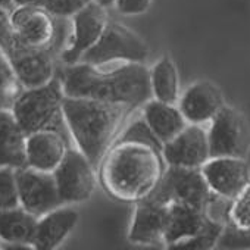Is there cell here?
Wrapping results in <instances>:
<instances>
[{
    "label": "cell",
    "instance_id": "6da1fadb",
    "mask_svg": "<svg viewBox=\"0 0 250 250\" xmlns=\"http://www.w3.org/2000/svg\"><path fill=\"white\" fill-rule=\"evenodd\" d=\"M65 96L125 104L130 109L145 106L152 97L150 69L145 63H122L104 71L100 66L78 62L63 65L58 72Z\"/></svg>",
    "mask_w": 250,
    "mask_h": 250
},
{
    "label": "cell",
    "instance_id": "7a4b0ae2",
    "mask_svg": "<svg viewBox=\"0 0 250 250\" xmlns=\"http://www.w3.org/2000/svg\"><path fill=\"white\" fill-rule=\"evenodd\" d=\"M164 172L162 153L134 142H116L102 161L104 188L125 202L146 199L158 187Z\"/></svg>",
    "mask_w": 250,
    "mask_h": 250
},
{
    "label": "cell",
    "instance_id": "3957f363",
    "mask_svg": "<svg viewBox=\"0 0 250 250\" xmlns=\"http://www.w3.org/2000/svg\"><path fill=\"white\" fill-rule=\"evenodd\" d=\"M128 109L125 104L65 96L62 112L68 133L77 149L94 167L102 164L118 125Z\"/></svg>",
    "mask_w": 250,
    "mask_h": 250
},
{
    "label": "cell",
    "instance_id": "277c9868",
    "mask_svg": "<svg viewBox=\"0 0 250 250\" xmlns=\"http://www.w3.org/2000/svg\"><path fill=\"white\" fill-rule=\"evenodd\" d=\"M63 99L62 83L56 75L42 87L24 88L11 110L27 136L46 128L68 131L62 112Z\"/></svg>",
    "mask_w": 250,
    "mask_h": 250
},
{
    "label": "cell",
    "instance_id": "5b68a950",
    "mask_svg": "<svg viewBox=\"0 0 250 250\" xmlns=\"http://www.w3.org/2000/svg\"><path fill=\"white\" fill-rule=\"evenodd\" d=\"M215 196L200 168L168 165L158 187L147 197L161 203H183L206 210Z\"/></svg>",
    "mask_w": 250,
    "mask_h": 250
},
{
    "label": "cell",
    "instance_id": "8992f818",
    "mask_svg": "<svg viewBox=\"0 0 250 250\" xmlns=\"http://www.w3.org/2000/svg\"><path fill=\"white\" fill-rule=\"evenodd\" d=\"M147 56L149 47L139 34L122 24L109 22L100 40L83 56L81 62L96 66L112 62L145 63Z\"/></svg>",
    "mask_w": 250,
    "mask_h": 250
},
{
    "label": "cell",
    "instance_id": "52a82bcc",
    "mask_svg": "<svg viewBox=\"0 0 250 250\" xmlns=\"http://www.w3.org/2000/svg\"><path fill=\"white\" fill-rule=\"evenodd\" d=\"M208 140L210 158H246L250 147V134L243 113L225 104L210 121Z\"/></svg>",
    "mask_w": 250,
    "mask_h": 250
},
{
    "label": "cell",
    "instance_id": "ba28073f",
    "mask_svg": "<svg viewBox=\"0 0 250 250\" xmlns=\"http://www.w3.org/2000/svg\"><path fill=\"white\" fill-rule=\"evenodd\" d=\"M14 40L22 46L37 49H56L59 27L53 17L42 5L15 6L11 11Z\"/></svg>",
    "mask_w": 250,
    "mask_h": 250
},
{
    "label": "cell",
    "instance_id": "9c48e42d",
    "mask_svg": "<svg viewBox=\"0 0 250 250\" xmlns=\"http://www.w3.org/2000/svg\"><path fill=\"white\" fill-rule=\"evenodd\" d=\"M71 34L66 46L61 50L59 59L63 65L81 62L83 56L100 40L109 21L107 9L91 2L71 18Z\"/></svg>",
    "mask_w": 250,
    "mask_h": 250
},
{
    "label": "cell",
    "instance_id": "30bf717a",
    "mask_svg": "<svg viewBox=\"0 0 250 250\" xmlns=\"http://www.w3.org/2000/svg\"><path fill=\"white\" fill-rule=\"evenodd\" d=\"M94 165L78 149L69 147L53 175L63 205L88 200L96 188Z\"/></svg>",
    "mask_w": 250,
    "mask_h": 250
},
{
    "label": "cell",
    "instance_id": "8fae6325",
    "mask_svg": "<svg viewBox=\"0 0 250 250\" xmlns=\"http://www.w3.org/2000/svg\"><path fill=\"white\" fill-rule=\"evenodd\" d=\"M18 80L24 88H36L50 83L59 72L53 49L22 46L14 39L3 46Z\"/></svg>",
    "mask_w": 250,
    "mask_h": 250
},
{
    "label": "cell",
    "instance_id": "7c38bea8",
    "mask_svg": "<svg viewBox=\"0 0 250 250\" xmlns=\"http://www.w3.org/2000/svg\"><path fill=\"white\" fill-rule=\"evenodd\" d=\"M20 206L27 209L36 216L63 205L53 172H43L30 167L15 169Z\"/></svg>",
    "mask_w": 250,
    "mask_h": 250
},
{
    "label": "cell",
    "instance_id": "4fadbf2b",
    "mask_svg": "<svg viewBox=\"0 0 250 250\" xmlns=\"http://www.w3.org/2000/svg\"><path fill=\"white\" fill-rule=\"evenodd\" d=\"M162 158L172 167L202 168L210 158L208 131L199 124H188L178 136L164 145Z\"/></svg>",
    "mask_w": 250,
    "mask_h": 250
},
{
    "label": "cell",
    "instance_id": "5bb4252c",
    "mask_svg": "<svg viewBox=\"0 0 250 250\" xmlns=\"http://www.w3.org/2000/svg\"><path fill=\"white\" fill-rule=\"evenodd\" d=\"M200 169L213 194L228 200L234 199L250 183V168L246 158H209Z\"/></svg>",
    "mask_w": 250,
    "mask_h": 250
},
{
    "label": "cell",
    "instance_id": "9a60e30c",
    "mask_svg": "<svg viewBox=\"0 0 250 250\" xmlns=\"http://www.w3.org/2000/svg\"><path fill=\"white\" fill-rule=\"evenodd\" d=\"M68 137L65 131L46 128L27 136V167L55 172L68 152Z\"/></svg>",
    "mask_w": 250,
    "mask_h": 250
},
{
    "label": "cell",
    "instance_id": "2e32d148",
    "mask_svg": "<svg viewBox=\"0 0 250 250\" xmlns=\"http://www.w3.org/2000/svg\"><path fill=\"white\" fill-rule=\"evenodd\" d=\"M136 203L130 240L137 244H165L169 203H161L150 197Z\"/></svg>",
    "mask_w": 250,
    "mask_h": 250
},
{
    "label": "cell",
    "instance_id": "e0dca14e",
    "mask_svg": "<svg viewBox=\"0 0 250 250\" xmlns=\"http://www.w3.org/2000/svg\"><path fill=\"white\" fill-rule=\"evenodd\" d=\"M180 110L188 124L210 122L225 106L222 91L210 81H197L180 96Z\"/></svg>",
    "mask_w": 250,
    "mask_h": 250
},
{
    "label": "cell",
    "instance_id": "ac0fdd59",
    "mask_svg": "<svg viewBox=\"0 0 250 250\" xmlns=\"http://www.w3.org/2000/svg\"><path fill=\"white\" fill-rule=\"evenodd\" d=\"M80 213L62 205L39 218L33 237L34 250H53L59 247L78 224Z\"/></svg>",
    "mask_w": 250,
    "mask_h": 250
},
{
    "label": "cell",
    "instance_id": "d6986e66",
    "mask_svg": "<svg viewBox=\"0 0 250 250\" xmlns=\"http://www.w3.org/2000/svg\"><path fill=\"white\" fill-rule=\"evenodd\" d=\"M209 222L210 218L203 209L183 203H169L164 243L172 249L174 246L200 234Z\"/></svg>",
    "mask_w": 250,
    "mask_h": 250
},
{
    "label": "cell",
    "instance_id": "ffe728a7",
    "mask_svg": "<svg viewBox=\"0 0 250 250\" xmlns=\"http://www.w3.org/2000/svg\"><path fill=\"white\" fill-rule=\"evenodd\" d=\"M37 222L39 216L22 206L0 209V243L6 244L3 249H33L31 241Z\"/></svg>",
    "mask_w": 250,
    "mask_h": 250
},
{
    "label": "cell",
    "instance_id": "44dd1931",
    "mask_svg": "<svg viewBox=\"0 0 250 250\" xmlns=\"http://www.w3.org/2000/svg\"><path fill=\"white\" fill-rule=\"evenodd\" d=\"M27 167V134L11 109L0 107V168Z\"/></svg>",
    "mask_w": 250,
    "mask_h": 250
},
{
    "label": "cell",
    "instance_id": "7402d4cb",
    "mask_svg": "<svg viewBox=\"0 0 250 250\" xmlns=\"http://www.w3.org/2000/svg\"><path fill=\"white\" fill-rule=\"evenodd\" d=\"M143 118L164 145L178 136L188 125L178 106L172 103H164L156 99H150L145 104Z\"/></svg>",
    "mask_w": 250,
    "mask_h": 250
},
{
    "label": "cell",
    "instance_id": "603a6c76",
    "mask_svg": "<svg viewBox=\"0 0 250 250\" xmlns=\"http://www.w3.org/2000/svg\"><path fill=\"white\" fill-rule=\"evenodd\" d=\"M150 87L153 99L159 102L175 104L180 100V77L169 56L161 58L150 69Z\"/></svg>",
    "mask_w": 250,
    "mask_h": 250
},
{
    "label": "cell",
    "instance_id": "cb8c5ba5",
    "mask_svg": "<svg viewBox=\"0 0 250 250\" xmlns=\"http://www.w3.org/2000/svg\"><path fill=\"white\" fill-rule=\"evenodd\" d=\"M24 91L9 56L0 46V107L11 109L18 96Z\"/></svg>",
    "mask_w": 250,
    "mask_h": 250
},
{
    "label": "cell",
    "instance_id": "d4e9b609",
    "mask_svg": "<svg viewBox=\"0 0 250 250\" xmlns=\"http://www.w3.org/2000/svg\"><path fill=\"white\" fill-rule=\"evenodd\" d=\"M227 221L237 232H250V183L229 200Z\"/></svg>",
    "mask_w": 250,
    "mask_h": 250
},
{
    "label": "cell",
    "instance_id": "484cf974",
    "mask_svg": "<svg viewBox=\"0 0 250 250\" xmlns=\"http://www.w3.org/2000/svg\"><path fill=\"white\" fill-rule=\"evenodd\" d=\"M118 142H134V143L147 145L161 153L164 149V143L156 137V134L153 133V130L150 128V125L146 122L145 118H140V119H136L134 122H131L128 125V128L125 130L124 134L119 137Z\"/></svg>",
    "mask_w": 250,
    "mask_h": 250
},
{
    "label": "cell",
    "instance_id": "4316f807",
    "mask_svg": "<svg viewBox=\"0 0 250 250\" xmlns=\"http://www.w3.org/2000/svg\"><path fill=\"white\" fill-rule=\"evenodd\" d=\"M20 206L17 175L14 168H0V209Z\"/></svg>",
    "mask_w": 250,
    "mask_h": 250
},
{
    "label": "cell",
    "instance_id": "83f0119b",
    "mask_svg": "<svg viewBox=\"0 0 250 250\" xmlns=\"http://www.w3.org/2000/svg\"><path fill=\"white\" fill-rule=\"evenodd\" d=\"M94 0H43V5L56 18H72Z\"/></svg>",
    "mask_w": 250,
    "mask_h": 250
},
{
    "label": "cell",
    "instance_id": "f1b7e54d",
    "mask_svg": "<svg viewBox=\"0 0 250 250\" xmlns=\"http://www.w3.org/2000/svg\"><path fill=\"white\" fill-rule=\"evenodd\" d=\"M152 5V0H118L115 8L122 15H140L145 14Z\"/></svg>",
    "mask_w": 250,
    "mask_h": 250
},
{
    "label": "cell",
    "instance_id": "f546056e",
    "mask_svg": "<svg viewBox=\"0 0 250 250\" xmlns=\"http://www.w3.org/2000/svg\"><path fill=\"white\" fill-rule=\"evenodd\" d=\"M14 39V30L11 22V11L0 8V46H6Z\"/></svg>",
    "mask_w": 250,
    "mask_h": 250
},
{
    "label": "cell",
    "instance_id": "4dcf8cb0",
    "mask_svg": "<svg viewBox=\"0 0 250 250\" xmlns=\"http://www.w3.org/2000/svg\"><path fill=\"white\" fill-rule=\"evenodd\" d=\"M17 6H24V5H43V0H14Z\"/></svg>",
    "mask_w": 250,
    "mask_h": 250
},
{
    "label": "cell",
    "instance_id": "1f68e13d",
    "mask_svg": "<svg viewBox=\"0 0 250 250\" xmlns=\"http://www.w3.org/2000/svg\"><path fill=\"white\" fill-rule=\"evenodd\" d=\"M15 2L14 0H0V8L6 11H14L15 9Z\"/></svg>",
    "mask_w": 250,
    "mask_h": 250
},
{
    "label": "cell",
    "instance_id": "d6a6232c",
    "mask_svg": "<svg viewBox=\"0 0 250 250\" xmlns=\"http://www.w3.org/2000/svg\"><path fill=\"white\" fill-rule=\"evenodd\" d=\"M94 2H97L99 5H102L103 8H110V6H115V3L118 2V0H94Z\"/></svg>",
    "mask_w": 250,
    "mask_h": 250
},
{
    "label": "cell",
    "instance_id": "836d02e7",
    "mask_svg": "<svg viewBox=\"0 0 250 250\" xmlns=\"http://www.w3.org/2000/svg\"><path fill=\"white\" fill-rule=\"evenodd\" d=\"M0 249H2V246H0Z\"/></svg>",
    "mask_w": 250,
    "mask_h": 250
}]
</instances>
